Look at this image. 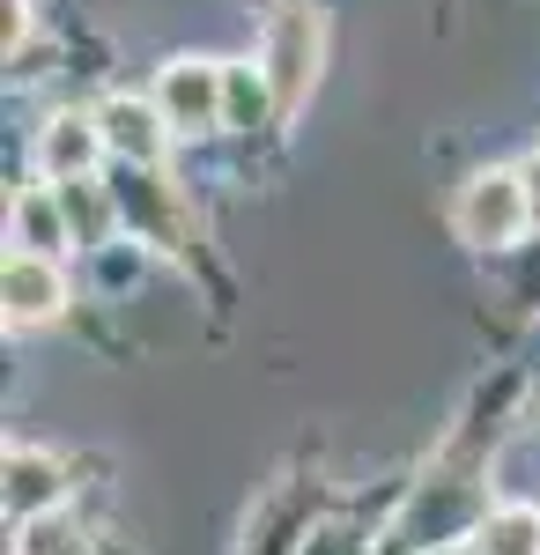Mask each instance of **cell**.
<instances>
[{
  "instance_id": "1",
  "label": "cell",
  "mask_w": 540,
  "mask_h": 555,
  "mask_svg": "<svg viewBox=\"0 0 540 555\" xmlns=\"http://www.w3.org/2000/svg\"><path fill=\"white\" fill-rule=\"evenodd\" d=\"M319 60H326V23H319V8H311V0H290V8H274V23H267V44H259V75H267V89H274V112H282V119L311 104Z\"/></svg>"
},
{
  "instance_id": "2",
  "label": "cell",
  "mask_w": 540,
  "mask_h": 555,
  "mask_svg": "<svg viewBox=\"0 0 540 555\" xmlns=\"http://www.w3.org/2000/svg\"><path fill=\"white\" fill-rule=\"evenodd\" d=\"M533 222V201H526V178L518 171H474L452 201V230L474 245V253H503L518 245Z\"/></svg>"
},
{
  "instance_id": "3",
  "label": "cell",
  "mask_w": 540,
  "mask_h": 555,
  "mask_svg": "<svg viewBox=\"0 0 540 555\" xmlns=\"http://www.w3.org/2000/svg\"><path fill=\"white\" fill-rule=\"evenodd\" d=\"M156 112L170 133H215L230 119V96H222V67L215 60H170L156 75Z\"/></svg>"
},
{
  "instance_id": "4",
  "label": "cell",
  "mask_w": 540,
  "mask_h": 555,
  "mask_svg": "<svg viewBox=\"0 0 540 555\" xmlns=\"http://www.w3.org/2000/svg\"><path fill=\"white\" fill-rule=\"evenodd\" d=\"M0 297H8V326H44V319H60V304H67V282H60V267H52V259H38V253H8Z\"/></svg>"
},
{
  "instance_id": "5",
  "label": "cell",
  "mask_w": 540,
  "mask_h": 555,
  "mask_svg": "<svg viewBox=\"0 0 540 555\" xmlns=\"http://www.w3.org/2000/svg\"><path fill=\"white\" fill-rule=\"evenodd\" d=\"M97 127H104V149L126 156V171H156V156H164V112H156V104L112 96V104L97 112Z\"/></svg>"
},
{
  "instance_id": "6",
  "label": "cell",
  "mask_w": 540,
  "mask_h": 555,
  "mask_svg": "<svg viewBox=\"0 0 540 555\" xmlns=\"http://www.w3.org/2000/svg\"><path fill=\"white\" fill-rule=\"evenodd\" d=\"M8 512L23 518H52V504H60V489H67V467L52 460V452H38V444H8Z\"/></svg>"
},
{
  "instance_id": "7",
  "label": "cell",
  "mask_w": 540,
  "mask_h": 555,
  "mask_svg": "<svg viewBox=\"0 0 540 555\" xmlns=\"http://www.w3.org/2000/svg\"><path fill=\"white\" fill-rule=\"evenodd\" d=\"M97 156H104V127H97L89 112H60V119H44V133H38V171L44 178H89V171H97Z\"/></svg>"
},
{
  "instance_id": "8",
  "label": "cell",
  "mask_w": 540,
  "mask_h": 555,
  "mask_svg": "<svg viewBox=\"0 0 540 555\" xmlns=\"http://www.w3.org/2000/svg\"><path fill=\"white\" fill-rule=\"evenodd\" d=\"M119 215L149 237V245H170V253H178V201L164 193V178H156V171H126Z\"/></svg>"
},
{
  "instance_id": "9",
  "label": "cell",
  "mask_w": 540,
  "mask_h": 555,
  "mask_svg": "<svg viewBox=\"0 0 540 555\" xmlns=\"http://www.w3.org/2000/svg\"><path fill=\"white\" fill-rule=\"evenodd\" d=\"M466 548L474 555H540V512L533 504H497V512L474 518Z\"/></svg>"
},
{
  "instance_id": "10",
  "label": "cell",
  "mask_w": 540,
  "mask_h": 555,
  "mask_svg": "<svg viewBox=\"0 0 540 555\" xmlns=\"http://www.w3.org/2000/svg\"><path fill=\"white\" fill-rule=\"evenodd\" d=\"M8 237L23 245V253L52 259L60 245H67V222H60V208H52V193H15V208H8Z\"/></svg>"
},
{
  "instance_id": "11",
  "label": "cell",
  "mask_w": 540,
  "mask_h": 555,
  "mask_svg": "<svg viewBox=\"0 0 540 555\" xmlns=\"http://www.w3.org/2000/svg\"><path fill=\"white\" fill-rule=\"evenodd\" d=\"M15 555H89V533L67 512H52V518H30V526H23Z\"/></svg>"
},
{
  "instance_id": "12",
  "label": "cell",
  "mask_w": 540,
  "mask_h": 555,
  "mask_svg": "<svg viewBox=\"0 0 540 555\" xmlns=\"http://www.w3.org/2000/svg\"><path fill=\"white\" fill-rule=\"evenodd\" d=\"M23 38H30V0H0V44H8V60H15Z\"/></svg>"
},
{
  "instance_id": "13",
  "label": "cell",
  "mask_w": 540,
  "mask_h": 555,
  "mask_svg": "<svg viewBox=\"0 0 540 555\" xmlns=\"http://www.w3.org/2000/svg\"><path fill=\"white\" fill-rule=\"evenodd\" d=\"M518 178H526V201H533V222H540V149L518 164Z\"/></svg>"
}]
</instances>
